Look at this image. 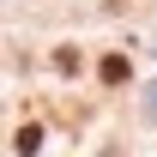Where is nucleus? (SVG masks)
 <instances>
[{
    "label": "nucleus",
    "instance_id": "obj_1",
    "mask_svg": "<svg viewBox=\"0 0 157 157\" xmlns=\"http://www.w3.org/2000/svg\"><path fill=\"white\" fill-rule=\"evenodd\" d=\"M97 73H103V85H127V78H133V60H127V55H103Z\"/></svg>",
    "mask_w": 157,
    "mask_h": 157
},
{
    "label": "nucleus",
    "instance_id": "obj_2",
    "mask_svg": "<svg viewBox=\"0 0 157 157\" xmlns=\"http://www.w3.org/2000/svg\"><path fill=\"white\" fill-rule=\"evenodd\" d=\"M18 151H24V157L42 151V127H18Z\"/></svg>",
    "mask_w": 157,
    "mask_h": 157
}]
</instances>
